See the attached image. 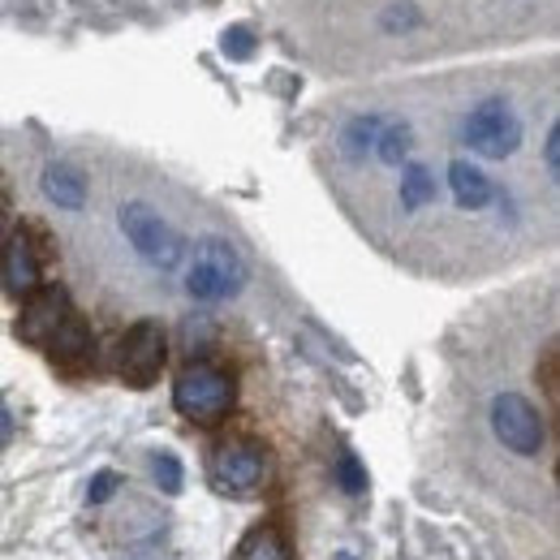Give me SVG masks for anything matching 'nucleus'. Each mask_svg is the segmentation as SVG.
<instances>
[{
	"instance_id": "nucleus-6",
	"label": "nucleus",
	"mask_w": 560,
	"mask_h": 560,
	"mask_svg": "<svg viewBox=\"0 0 560 560\" xmlns=\"http://www.w3.org/2000/svg\"><path fill=\"white\" fill-rule=\"evenodd\" d=\"M268 453L255 440H220L208 453V475L211 488L224 495H255L268 483Z\"/></svg>"
},
{
	"instance_id": "nucleus-4",
	"label": "nucleus",
	"mask_w": 560,
	"mask_h": 560,
	"mask_svg": "<svg viewBox=\"0 0 560 560\" xmlns=\"http://www.w3.org/2000/svg\"><path fill=\"white\" fill-rule=\"evenodd\" d=\"M488 427L491 435L500 440V448L513 453V457H522V462L548 453V440H552L544 410L526 393H513V388L495 393L488 401Z\"/></svg>"
},
{
	"instance_id": "nucleus-19",
	"label": "nucleus",
	"mask_w": 560,
	"mask_h": 560,
	"mask_svg": "<svg viewBox=\"0 0 560 560\" xmlns=\"http://www.w3.org/2000/svg\"><path fill=\"white\" fill-rule=\"evenodd\" d=\"M0 237H4V208H0Z\"/></svg>"
},
{
	"instance_id": "nucleus-17",
	"label": "nucleus",
	"mask_w": 560,
	"mask_h": 560,
	"mask_svg": "<svg viewBox=\"0 0 560 560\" xmlns=\"http://www.w3.org/2000/svg\"><path fill=\"white\" fill-rule=\"evenodd\" d=\"M113 491H117V475H113V470H104V475H100V479L91 483V491H86V500H91V504H104V500H108Z\"/></svg>"
},
{
	"instance_id": "nucleus-8",
	"label": "nucleus",
	"mask_w": 560,
	"mask_h": 560,
	"mask_svg": "<svg viewBox=\"0 0 560 560\" xmlns=\"http://www.w3.org/2000/svg\"><path fill=\"white\" fill-rule=\"evenodd\" d=\"M22 315H18V337L35 350H48V341L61 332V324L73 315L70 293L61 284H39L31 298H22Z\"/></svg>"
},
{
	"instance_id": "nucleus-13",
	"label": "nucleus",
	"mask_w": 560,
	"mask_h": 560,
	"mask_svg": "<svg viewBox=\"0 0 560 560\" xmlns=\"http://www.w3.org/2000/svg\"><path fill=\"white\" fill-rule=\"evenodd\" d=\"M233 560H293V557H289V539L280 535L277 526H255V530L237 544Z\"/></svg>"
},
{
	"instance_id": "nucleus-12",
	"label": "nucleus",
	"mask_w": 560,
	"mask_h": 560,
	"mask_svg": "<svg viewBox=\"0 0 560 560\" xmlns=\"http://www.w3.org/2000/svg\"><path fill=\"white\" fill-rule=\"evenodd\" d=\"M48 358L57 362V366H70V371H78V366H86L91 362V353H95V341H91V328H86V319L73 311L70 319L61 324V332L48 341Z\"/></svg>"
},
{
	"instance_id": "nucleus-7",
	"label": "nucleus",
	"mask_w": 560,
	"mask_h": 560,
	"mask_svg": "<svg viewBox=\"0 0 560 560\" xmlns=\"http://www.w3.org/2000/svg\"><path fill=\"white\" fill-rule=\"evenodd\" d=\"M164 358H168V337L155 319H139L121 341H117V375L130 384V388H151L164 371Z\"/></svg>"
},
{
	"instance_id": "nucleus-16",
	"label": "nucleus",
	"mask_w": 560,
	"mask_h": 560,
	"mask_svg": "<svg viewBox=\"0 0 560 560\" xmlns=\"http://www.w3.org/2000/svg\"><path fill=\"white\" fill-rule=\"evenodd\" d=\"M250 48H255V39H250V31H242V26H233V31H224V52H233L237 61H246V57H250Z\"/></svg>"
},
{
	"instance_id": "nucleus-14",
	"label": "nucleus",
	"mask_w": 560,
	"mask_h": 560,
	"mask_svg": "<svg viewBox=\"0 0 560 560\" xmlns=\"http://www.w3.org/2000/svg\"><path fill=\"white\" fill-rule=\"evenodd\" d=\"M151 470H155V488L164 491V495H177L182 483H186V479H182V462H177L173 453H155V457H151Z\"/></svg>"
},
{
	"instance_id": "nucleus-5",
	"label": "nucleus",
	"mask_w": 560,
	"mask_h": 560,
	"mask_svg": "<svg viewBox=\"0 0 560 560\" xmlns=\"http://www.w3.org/2000/svg\"><path fill=\"white\" fill-rule=\"evenodd\" d=\"M233 401H237L233 375L220 371V366H211V362H190L173 380V406H177V415L199 422V427H215L220 419H229Z\"/></svg>"
},
{
	"instance_id": "nucleus-11",
	"label": "nucleus",
	"mask_w": 560,
	"mask_h": 560,
	"mask_svg": "<svg viewBox=\"0 0 560 560\" xmlns=\"http://www.w3.org/2000/svg\"><path fill=\"white\" fill-rule=\"evenodd\" d=\"M380 135V113L371 108V113H353L341 121V130H337V160L358 173L362 164H366V155H371V142Z\"/></svg>"
},
{
	"instance_id": "nucleus-15",
	"label": "nucleus",
	"mask_w": 560,
	"mask_h": 560,
	"mask_svg": "<svg viewBox=\"0 0 560 560\" xmlns=\"http://www.w3.org/2000/svg\"><path fill=\"white\" fill-rule=\"evenodd\" d=\"M337 483L346 495H362L366 491V470H362V462L353 457V453H341V462H337Z\"/></svg>"
},
{
	"instance_id": "nucleus-1",
	"label": "nucleus",
	"mask_w": 560,
	"mask_h": 560,
	"mask_svg": "<svg viewBox=\"0 0 560 560\" xmlns=\"http://www.w3.org/2000/svg\"><path fill=\"white\" fill-rule=\"evenodd\" d=\"M444 121H448V135L457 139V147L483 164H513L530 135L522 104L504 86L466 91Z\"/></svg>"
},
{
	"instance_id": "nucleus-9",
	"label": "nucleus",
	"mask_w": 560,
	"mask_h": 560,
	"mask_svg": "<svg viewBox=\"0 0 560 560\" xmlns=\"http://www.w3.org/2000/svg\"><path fill=\"white\" fill-rule=\"evenodd\" d=\"M44 280V250L35 229H18L0 246V284L9 298H31Z\"/></svg>"
},
{
	"instance_id": "nucleus-3",
	"label": "nucleus",
	"mask_w": 560,
	"mask_h": 560,
	"mask_svg": "<svg viewBox=\"0 0 560 560\" xmlns=\"http://www.w3.org/2000/svg\"><path fill=\"white\" fill-rule=\"evenodd\" d=\"M246 259L237 255L233 242L224 237H203L190 255H186V293L195 302H224V298H237L246 289Z\"/></svg>"
},
{
	"instance_id": "nucleus-10",
	"label": "nucleus",
	"mask_w": 560,
	"mask_h": 560,
	"mask_svg": "<svg viewBox=\"0 0 560 560\" xmlns=\"http://www.w3.org/2000/svg\"><path fill=\"white\" fill-rule=\"evenodd\" d=\"M39 186H44V199L48 203H57L61 211H82L86 208V173L73 164V160H52L48 168H44V177H39Z\"/></svg>"
},
{
	"instance_id": "nucleus-18",
	"label": "nucleus",
	"mask_w": 560,
	"mask_h": 560,
	"mask_svg": "<svg viewBox=\"0 0 560 560\" xmlns=\"http://www.w3.org/2000/svg\"><path fill=\"white\" fill-rule=\"evenodd\" d=\"M9 435H13V419H9V410H4V406H0V444H4V440H9Z\"/></svg>"
},
{
	"instance_id": "nucleus-2",
	"label": "nucleus",
	"mask_w": 560,
	"mask_h": 560,
	"mask_svg": "<svg viewBox=\"0 0 560 560\" xmlns=\"http://www.w3.org/2000/svg\"><path fill=\"white\" fill-rule=\"evenodd\" d=\"M117 229H121V237L130 242V250L139 255L151 272L173 277V272L186 268V255H190L186 233L155 208L151 199H121L117 203Z\"/></svg>"
},
{
	"instance_id": "nucleus-20",
	"label": "nucleus",
	"mask_w": 560,
	"mask_h": 560,
	"mask_svg": "<svg viewBox=\"0 0 560 560\" xmlns=\"http://www.w3.org/2000/svg\"><path fill=\"white\" fill-rule=\"evenodd\" d=\"M341 560H350V557H341Z\"/></svg>"
}]
</instances>
